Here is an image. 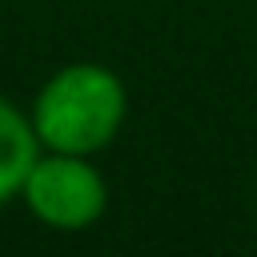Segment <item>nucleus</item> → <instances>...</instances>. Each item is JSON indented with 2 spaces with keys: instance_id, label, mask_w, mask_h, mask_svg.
<instances>
[{
  "instance_id": "1",
  "label": "nucleus",
  "mask_w": 257,
  "mask_h": 257,
  "mask_svg": "<svg viewBox=\"0 0 257 257\" xmlns=\"http://www.w3.org/2000/svg\"><path fill=\"white\" fill-rule=\"evenodd\" d=\"M124 112H128L124 80L96 60H76L56 68L40 84L28 116L44 149L92 157L116 141Z\"/></svg>"
},
{
  "instance_id": "2",
  "label": "nucleus",
  "mask_w": 257,
  "mask_h": 257,
  "mask_svg": "<svg viewBox=\"0 0 257 257\" xmlns=\"http://www.w3.org/2000/svg\"><path fill=\"white\" fill-rule=\"evenodd\" d=\"M20 197L40 225H48L56 233H80L104 217L108 181L84 153L44 149L24 177Z\"/></svg>"
},
{
  "instance_id": "3",
  "label": "nucleus",
  "mask_w": 257,
  "mask_h": 257,
  "mask_svg": "<svg viewBox=\"0 0 257 257\" xmlns=\"http://www.w3.org/2000/svg\"><path fill=\"white\" fill-rule=\"evenodd\" d=\"M40 153L44 145L32 128V116H24L8 96H0V205L20 197L24 177Z\"/></svg>"
}]
</instances>
